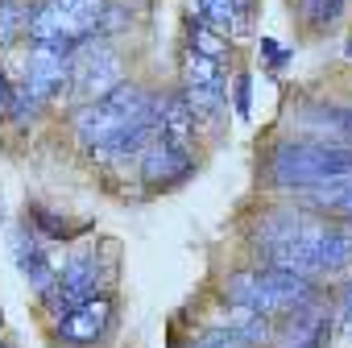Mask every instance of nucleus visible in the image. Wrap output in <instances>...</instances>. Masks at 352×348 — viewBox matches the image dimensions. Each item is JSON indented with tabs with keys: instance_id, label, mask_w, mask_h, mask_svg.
Masks as SVG:
<instances>
[{
	"instance_id": "obj_8",
	"label": "nucleus",
	"mask_w": 352,
	"mask_h": 348,
	"mask_svg": "<svg viewBox=\"0 0 352 348\" xmlns=\"http://www.w3.org/2000/svg\"><path fill=\"white\" fill-rule=\"evenodd\" d=\"M112 319H116V303L108 294H91L79 307H71L67 315H58V336L67 344H96L108 336Z\"/></svg>"
},
{
	"instance_id": "obj_2",
	"label": "nucleus",
	"mask_w": 352,
	"mask_h": 348,
	"mask_svg": "<svg viewBox=\"0 0 352 348\" xmlns=\"http://www.w3.org/2000/svg\"><path fill=\"white\" fill-rule=\"evenodd\" d=\"M265 179L278 191H311L323 183H340L352 179V145H336V141H278L270 149L265 162Z\"/></svg>"
},
{
	"instance_id": "obj_7",
	"label": "nucleus",
	"mask_w": 352,
	"mask_h": 348,
	"mask_svg": "<svg viewBox=\"0 0 352 348\" xmlns=\"http://www.w3.org/2000/svg\"><path fill=\"white\" fill-rule=\"evenodd\" d=\"M100 253H91V249H79V253H71V261L63 265V274H54V282L42 290V298H46V307H50V315L58 319V315H67L71 307H79L83 298H91V294H100Z\"/></svg>"
},
{
	"instance_id": "obj_10",
	"label": "nucleus",
	"mask_w": 352,
	"mask_h": 348,
	"mask_svg": "<svg viewBox=\"0 0 352 348\" xmlns=\"http://www.w3.org/2000/svg\"><path fill=\"white\" fill-rule=\"evenodd\" d=\"M191 133H195V112H191L187 96L183 91L157 96V137H170V141L191 145Z\"/></svg>"
},
{
	"instance_id": "obj_12",
	"label": "nucleus",
	"mask_w": 352,
	"mask_h": 348,
	"mask_svg": "<svg viewBox=\"0 0 352 348\" xmlns=\"http://www.w3.org/2000/svg\"><path fill=\"white\" fill-rule=\"evenodd\" d=\"M302 204H307V208H315V212H331V216L352 220V179L311 187V191H302Z\"/></svg>"
},
{
	"instance_id": "obj_13",
	"label": "nucleus",
	"mask_w": 352,
	"mask_h": 348,
	"mask_svg": "<svg viewBox=\"0 0 352 348\" xmlns=\"http://www.w3.org/2000/svg\"><path fill=\"white\" fill-rule=\"evenodd\" d=\"M30 228L42 237V241H75L83 232H91V224H67V216L42 208V204H30Z\"/></svg>"
},
{
	"instance_id": "obj_14",
	"label": "nucleus",
	"mask_w": 352,
	"mask_h": 348,
	"mask_svg": "<svg viewBox=\"0 0 352 348\" xmlns=\"http://www.w3.org/2000/svg\"><path fill=\"white\" fill-rule=\"evenodd\" d=\"M38 0H0V50H9L25 38L30 17H34Z\"/></svg>"
},
{
	"instance_id": "obj_19",
	"label": "nucleus",
	"mask_w": 352,
	"mask_h": 348,
	"mask_svg": "<svg viewBox=\"0 0 352 348\" xmlns=\"http://www.w3.org/2000/svg\"><path fill=\"white\" fill-rule=\"evenodd\" d=\"M261 54H265V63H270L274 71H282V67L290 63V50H286V46H278L274 38H261Z\"/></svg>"
},
{
	"instance_id": "obj_22",
	"label": "nucleus",
	"mask_w": 352,
	"mask_h": 348,
	"mask_svg": "<svg viewBox=\"0 0 352 348\" xmlns=\"http://www.w3.org/2000/svg\"><path fill=\"white\" fill-rule=\"evenodd\" d=\"M340 319H344V323H352V282L344 286V298H340Z\"/></svg>"
},
{
	"instance_id": "obj_18",
	"label": "nucleus",
	"mask_w": 352,
	"mask_h": 348,
	"mask_svg": "<svg viewBox=\"0 0 352 348\" xmlns=\"http://www.w3.org/2000/svg\"><path fill=\"white\" fill-rule=\"evenodd\" d=\"M191 348H249V344H245L241 336H232V331L220 323V327H208V331H204Z\"/></svg>"
},
{
	"instance_id": "obj_24",
	"label": "nucleus",
	"mask_w": 352,
	"mask_h": 348,
	"mask_svg": "<svg viewBox=\"0 0 352 348\" xmlns=\"http://www.w3.org/2000/svg\"><path fill=\"white\" fill-rule=\"evenodd\" d=\"M0 224H5V204H0Z\"/></svg>"
},
{
	"instance_id": "obj_16",
	"label": "nucleus",
	"mask_w": 352,
	"mask_h": 348,
	"mask_svg": "<svg viewBox=\"0 0 352 348\" xmlns=\"http://www.w3.org/2000/svg\"><path fill=\"white\" fill-rule=\"evenodd\" d=\"M187 38H191V46H195L199 54L224 63V54H228V38H224L216 25H208L204 17H191V21H187Z\"/></svg>"
},
{
	"instance_id": "obj_11",
	"label": "nucleus",
	"mask_w": 352,
	"mask_h": 348,
	"mask_svg": "<svg viewBox=\"0 0 352 348\" xmlns=\"http://www.w3.org/2000/svg\"><path fill=\"white\" fill-rule=\"evenodd\" d=\"M199 17L220 34H249V0H195Z\"/></svg>"
},
{
	"instance_id": "obj_23",
	"label": "nucleus",
	"mask_w": 352,
	"mask_h": 348,
	"mask_svg": "<svg viewBox=\"0 0 352 348\" xmlns=\"http://www.w3.org/2000/svg\"><path fill=\"white\" fill-rule=\"evenodd\" d=\"M344 58L352 63V34H348V42H344Z\"/></svg>"
},
{
	"instance_id": "obj_3",
	"label": "nucleus",
	"mask_w": 352,
	"mask_h": 348,
	"mask_svg": "<svg viewBox=\"0 0 352 348\" xmlns=\"http://www.w3.org/2000/svg\"><path fill=\"white\" fill-rule=\"evenodd\" d=\"M224 298L232 307L274 319V315H290V311L315 303V278H302L282 265H253V270L224 278Z\"/></svg>"
},
{
	"instance_id": "obj_4",
	"label": "nucleus",
	"mask_w": 352,
	"mask_h": 348,
	"mask_svg": "<svg viewBox=\"0 0 352 348\" xmlns=\"http://www.w3.org/2000/svg\"><path fill=\"white\" fill-rule=\"evenodd\" d=\"M108 0H38L25 38L38 46L75 50L79 42L100 34V13Z\"/></svg>"
},
{
	"instance_id": "obj_9",
	"label": "nucleus",
	"mask_w": 352,
	"mask_h": 348,
	"mask_svg": "<svg viewBox=\"0 0 352 348\" xmlns=\"http://www.w3.org/2000/svg\"><path fill=\"white\" fill-rule=\"evenodd\" d=\"M13 261H17V270H21V278L42 294L50 282H54V265H50V253H46V245L38 241V232L25 224V228H17L13 232Z\"/></svg>"
},
{
	"instance_id": "obj_21",
	"label": "nucleus",
	"mask_w": 352,
	"mask_h": 348,
	"mask_svg": "<svg viewBox=\"0 0 352 348\" xmlns=\"http://www.w3.org/2000/svg\"><path fill=\"white\" fill-rule=\"evenodd\" d=\"M327 336H331V331H319V336H311V340H282V348H323Z\"/></svg>"
},
{
	"instance_id": "obj_5",
	"label": "nucleus",
	"mask_w": 352,
	"mask_h": 348,
	"mask_svg": "<svg viewBox=\"0 0 352 348\" xmlns=\"http://www.w3.org/2000/svg\"><path fill=\"white\" fill-rule=\"evenodd\" d=\"M116 83H120V58L104 38H87L71 50V83L67 87H75L79 100L108 96Z\"/></svg>"
},
{
	"instance_id": "obj_1",
	"label": "nucleus",
	"mask_w": 352,
	"mask_h": 348,
	"mask_svg": "<svg viewBox=\"0 0 352 348\" xmlns=\"http://www.w3.org/2000/svg\"><path fill=\"white\" fill-rule=\"evenodd\" d=\"M71 129H75L79 145L100 162L141 153V145L157 133V96L145 91L141 83L120 79L108 96L83 100Z\"/></svg>"
},
{
	"instance_id": "obj_20",
	"label": "nucleus",
	"mask_w": 352,
	"mask_h": 348,
	"mask_svg": "<svg viewBox=\"0 0 352 348\" xmlns=\"http://www.w3.org/2000/svg\"><path fill=\"white\" fill-rule=\"evenodd\" d=\"M13 100H17V83L0 71V116H9L13 112Z\"/></svg>"
},
{
	"instance_id": "obj_17",
	"label": "nucleus",
	"mask_w": 352,
	"mask_h": 348,
	"mask_svg": "<svg viewBox=\"0 0 352 348\" xmlns=\"http://www.w3.org/2000/svg\"><path fill=\"white\" fill-rule=\"evenodd\" d=\"M232 108H236V120H249V112H253V75L249 71H241L232 83Z\"/></svg>"
},
{
	"instance_id": "obj_6",
	"label": "nucleus",
	"mask_w": 352,
	"mask_h": 348,
	"mask_svg": "<svg viewBox=\"0 0 352 348\" xmlns=\"http://www.w3.org/2000/svg\"><path fill=\"white\" fill-rule=\"evenodd\" d=\"M191 174H195L191 145L157 137V133L141 145V183L149 191H174V187H183Z\"/></svg>"
},
{
	"instance_id": "obj_15",
	"label": "nucleus",
	"mask_w": 352,
	"mask_h": 348,
	"mask_svg": "<svg viewBox=\"0 0 352 348\" xmlns=\"http://www.w3.org/2000/svg\"><path fill=\"white\" fill-rule=\"evenodd\" d=\"M183 87H224V67L220 58L199 54L195 46L183 54Z\"/></svg>"
}]
</instances>
